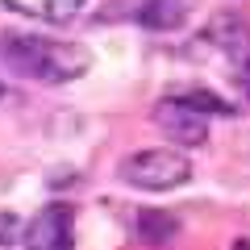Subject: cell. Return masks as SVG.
Wrapping results in <instances>:
<instances>
[{
	"instance_id": "1",
	"label": "cell",
	"mask_w": 250,
	"mask_h": 250,
	"mask_svg": "<svg viewBox=\"0 0 250 250\" xmlns=\"http://www.w3.org/2000/svg\"><path fill=\"white\" fill-rule=\"evenodd\" d=\"M0 62L21 80L71 83L92 67V54L80 42H59L42 34H0Z\"/></svg>"
},
{
	"instance_id": "2",
	"label": "cell",
	"mask_w": 250,
	"mask_h": 250,
	"mask_svg": "<svg viewBox=\"0 0 250 250\" xmlns=\"http://www.w3.org/2000/svg\"><path fill=\"white\" fill-rule=\"evenodd\" d=\"M205 46L217 54L221 75L250 100V25L242 17H233V13H221V17L208 21Z\"/></svg>"
},
{
	"instance_id": "3",
	"label": "cell",
	"mask_w": 250,
	"mask_h": 250,
	"mask_svg": "<svg viewBox=\"0 0 250 250\" xmlns=\"http://www.w3.org/2000/svg\"><path fill=\"white\" fill-rule=\"evenodd\" d=\"M117 175L125 179L138 192H171V188H184L192 179V159L167 146H150V150H138L117 167Z\"/></svg>"
},
{
	"instance_id": "4",
	"label": "cell",
	"mask_w": 250,
	"mask_h": 250,
	"mask_svg": "<svg viewBox=\"0 0 250 250\" xmlns=\"http://www.w3.org/2000/svg\"><path fill=\"white\" fill-rule=\"evenodd\" d=\"M150 121L179 146H205L208 142V108H200L188 92L184 96H163L154 104Z\"/></svg>"
},
{
	"instance_id": "5",
	"label": "cell",
	"mask_w": 250,
	"mask_h": 250,
	"mask_svg": "<svg viewBox=\"0 0 250 250\" xmlns=\"http://www.w3.org/2000/svg\"><path fill=\"white\" fill-rule=\"evenodd\" d=\"M25 250H75V208L71 205H46L25 221L21 233Z\"/></svg>"
},
{
	"instance_id": "6",
	"label": "cell",
	"mask_w": 250,
	"mask_h": 250,
	"mask_svg": "<svg viewBox=\"0 0 250 250\" xmlns=\"http://www.w3.org/2000/svg\"><path fill=\"white\" fill-rule=\"evenodd\" d=\"M9 13L29 21H50V25H62V21H75L83 9V0H0Z\"/></svg>"
},
{
	"instance_id": "7",
	"label": "cell",
	"mask_w": 250,
	"mask_h": 250,
	"mask_svg": "<svg viewBox=\"0 0 250 250\" xmlns=\"http://www.w3.org/2000/svg\"><path fill=\"white\" fill-rule=\"evenodd\" d=\"M175 233H179V225H175L171 213H142L138 217V238L150 242V246H163V242H171Z\"/></svg>"
},
{
	"instance_id": "8",
	"label": "cell",
	"mask_w": 250,
	"mask_h": 250,
	"mask_svg": "<svg viewBox=\"0 0 250 250\" xmlns=\"http://www.w3.org/2000/svg\"><path fill=\"white\" fill-rule=\"evenodd\" d=\"M142 21L150 29H175L179 21H184V0H146Z\"/></svg>"
},
{
	"instance_id": "9",
	"label": "cell",
	"mask_w": 250,
	"mask_h": 250,
	"mask_svg": "<svg viewBox=\"0 0 250 250\" xmlns=\"http://www.w3.org/2000/svg\"><path fill=\"white\" fill-rule=\"evenodd\" d=\"M21 233H25V225H21L17 217H13V213H0V246H9L13 238H21Z\"/></svg>"
},
{
	"instance_id": "10",
	"label": "cell",
	"mask_w": 250,
	"mask_h": 250,
	"mask_svg": "<svg viewBox=\"0 0 250 250\" xmlns=\"http://www.w3.org/2000/svg\"><path fill=\"white\" fill-rule=\"evenodd\" d=\"M233 250H250V242H246V238H242V242H238V246H233Z\"/></svg>"
}]
</instances>
